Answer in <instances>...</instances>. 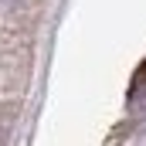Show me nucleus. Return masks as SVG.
Returning <instances> with one entry per match:
<instances>
[{"mask_svg": "<svg viewBox=\"0 0 146 146\" xmlns=\"http://www.w3.org/2000/svg\"><path fill=\"white\" fill-rule=\"evenodd\" d=\"M24 3H27V0H0L3 10H17V7H24Z\"/></svg>", "mask_w": 146, "mask_h": 146, "instance_id": "nucleus-1", "label": "nucleus"}]
</instances>
